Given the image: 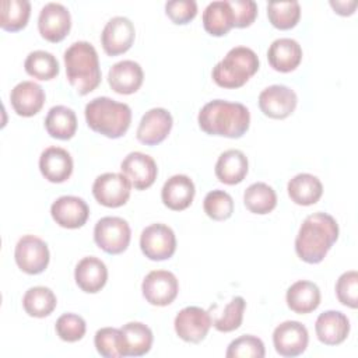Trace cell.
Returning a JSON list of instances; mask_svg holds the SVG:
<instances>
[{"label": "cell", "instance_id": "cell-1", "mask_svg": "<svg viewBox=\"0 0 358 358\" xmlns=\"http://www.w3.org/2000/svg\"><path fill=\"white\" fill-rule=\"evenodd\" d=\"M338 238V224L327 213L308 215L295 238V252L309 264L320 263Z\"/></svg>", "mask_w": 358, "mask_h": 358}, {"label": "cell", "instance_id": "cell-23", "mask_svg": "<svg viewBox=\"0 0 358 358\" xmlns=\"http://www.w3.org/2000/svg\"><path fill=\"white\" fill-rule=\"evenodd\" d=\"M194 183L186 175H173L162 186V203L173 211L186 210L194 199Z\"/></svg>", "mask_w": 358, "mask_h": 358}, {"label": "cell", "instance_id": "cell-29", "mask_svg": "<svg viewBox=\"0 0 358 358\" xmlns=\"http://www.w3.org/2000/svg\"><path fill=\"white\" fill-rule=\"evenodd\" d=\"M124 357L145 355L152 345V331L141 322H129L122 326Z\"/></svg>", "mask_w": 358, "mask_h": 358}, {"label": "cell", "instance_id": "cell-15", "mask_svg": "<svg viewBox=\"0 0 358 358\" xmlns=\"http://www.w3.org/2000/svg\"><path fill=\"white\" fill-rule=\"evenodd\" d=\"M136 38L133 22L126 17L110 18L101 34V43L108 56H117L127 52Z\"/></svg>", "mask_w": 358, "mask_h": 358}, {"label": "cell", "instance_id": "cell-35", "mask_svg": "<svg viewBox=\"0 0 358 358\" xmlns=\"http://www.w3.org/2000/svg\"><path fill=\"white\" fill-rule=\"evenodd\" d=\"M25 71L38 80H52L59 74V62L57 59L46 50H34L31 52L24 62Z\"/></svg>", "mask_w": 358, "mask_h": 358}, {"label": "cell", "instance_id": "cell-44", "mask_svg": "<svg viewBox=\"0 0 358 358\" xmlns=\"http://www.w3.org/2000/svg\"><path fill=\"white\" fill-rule=\"evenodd\" d=\"M235 28L250 27L257 17V4L253 0H228Z\"/></svg>", "mask_w": 358, "mask_h": 358}, {"label": "cell", "instance_id": "cell-25", "mask_svg": "<svg viewBox=\"0 0 358 358\" xmlns=\"http://www.w3.org/2000/svg\"><path fill=\"white\" fill-rule=\"evenodd\" d=\"M267 59L275 71L289 73L299 66L302 60V48L295 39L280 38L270 45Z\"/></svg>", "mask_w": 358, "mask_h": 358}, {"label": "cell", "instance_id": "cell-32", "mask_svg": "<svg viewBox=\"0 0 358 358\" xmlns=\"http://www.w3.org/2000/svg\"><path fill=\"white\" fill-rule=\"evenodd\" d=\"M57 305L56 295L48 287H32L22 296V308L32 317L49 316Z\"/></svg>", "mask_w": 358, "mask_h": 358}, {"label": "cell", "instance_id": "cell-19", "mask_svg": "<svg viewBox=\"0 0 358 358\" xmlns=\"http://www.w3.org/2000/svg\"><path fill=\"white\" fill-rule=\"evenodd\" d=\"M39 171L52 183L66 182L73 173V158L62 147H48L39 157Z\"/></svg>", "mask_w": 358, "mask_h": 358}, {"label": "cell", "instance_id": "cell-9", "mask_svg": "<svg viewBox=\"0 0 358 358\" xmlns=\"http://www.w3.org/2000/svg\"><path fill=\"white\" fill-rule=\"evenodd\" d=\"M14 259L20 270L35 275L48 267L50 255L45 241L34 235H24L15 245Z\"/></svg>", "mask_w": 358, "mask_h": 358}, {"label": "cell", "instance_id": "cell-5", "mask_svg": "<svg viewBox=\"0 0 358 358\" xmlns=\"http://www.w3.org/2000/svg\"><path fill=\"white\" fill-rule=\"evenodd\" d=\"M259 70L257 55L246 46L232 48L213 69V80L222 88H239L245 85Z\"/></svg>", "mask_w": 358, "mask_h": 358}, {"label": "cell", "instance_id": "cell-30", "mask_svg": "<svg viewBox=\"0 0 358 358\" xmlns=\"http://www.w3.org/2000/svg\"><path fill=\"white\" fill-rule=\"evenodd\" d=\"M45 129L53 138L70 140L77 131V116L73 109L56 105L49 109L45 117Z\"/></svg>", "mask_w": 358, "mask_h": 358}, {"label": "cell", "instance_id": "cell-11", "mask_svg": "<svg viewBox=\"0 0 358 358\" xmlns=\"http://www.w3.org/2000/svg\"><path fill=\"white\" fill-rule=\"evenodd\" d=\"M141 291L148 303L154 306H166L175 301L179 291V282L171 271L152 270L144 277Z\"/></svg>", "mask_w": 358, "mask_h": 358}, {"label": "cell", "instance_id": "cell-12", "mask_svg": "<svg viewBox=\"0 0 358 358\" xmlns=\"http://www.w3.org/2000/svg\"><path fill=\"white\" fill-rule=\"evenodd\" d=\"M308 343V329L296 320L282 322L273 331V344L281 357L292 358L301 355L305 352Z\"/></svg>", "mask_w": 358, "mask_h": 358}, {"label": "cell", "instance_id": "cell-38", "mask_svg": "<svg viewBox=\"0 0 358 358\" xmlns=\"http://www.w3.org/2000/svg\"><path fill=\"white\" fill-rule=\"evenodd\" d=\"M94 344L99 355L105 358H120L123 352V336L120 329L102 327L95 333Z\"/></svg>", "mask_w": 358, "mask_h": 358}, {"label": "cell", "instance_id": "cell-13", "mask_svg": "<svg viewBox=\"0 0 358 358\" xmlns=\"http://www.w3.org/2000/svg\"><path fill=\"white\" fill-rule=\"evenodd\" d=\"M71 28L70 11L60 3H48L41 8L38 29L43 39L52 43L63 41Z\"/></svg>", "mask_w": 358, "mask_h": 358}, {"label": "cell", "instance_id": "cell-24", "mask_svg": "<svg viewBox=\"0 0 358 358\" xmlns=\"http://www.w3.org/2000/svg\"><path fill=\"white\" fill-rule=\"evenodd\" d=\"M74 278L81 291L95 294L105 287L108 281V268L101 259L88 256L77 263Z\"/></svg>", "mask_w": 358, "mask_h": 358}, {"label": "cell", "instance_id": "cell-20", "mask_svg": "<svg viewBox=\"0 0 358 358\" xmlns=\"http://www.w3.org/2000/svg\"><path fill=\"white\" fill-rule=\"evenodd\" d=\"M10 102L17 115L31 117L36 115L45 103L43 88L34 81H21L11 90Z\"/></svg>", "mask_w": 358, "mask_h": 358}, {"label": "cell", "instance_id": "cell-28", "mask_svg": "<svg viewBox=\"0 0 358 358\" xmlns=\"http://www.w3.org/2000/svg\"><path fill=\"white\" fill-rule=\"evenodd\" d=\"M291 201L298 206H312L323 194L322 182L310 173H298L287 185Z\"/></svg>", "mask_w": 358, "mask_h": 358}, {"label": "cell", "instance_id": "cell-8", "mask_svg": "<svg viewBox=\"0 0 358 358\" xmlns=\"http://www.w3.org/2000/svg\"><path fill=\"white\" fill-rule=\"evenodd\" d=\"M131 183L123 173L106 172L99 175L92 185L95 200L109 208L124 206L130 197Z\"/></svg>", "mask_w": 358, "mask_h": 358}, {"label": "cell", "instance_id": "cell-34", "mask_svg": "<svg viewBox=\"0 0 358 358\" xmlns=\"http://www.w3.org/2000/svg\"><path fill=\"white\" fill-rule=\"evenodd\" d=\"M31 15L28 0H3L0 11V27L8 32H17L27 27Z\"/></svg>", "mask_w": 358, "mask_h": 358}, {"label": "cell", "instance_id": "cell-45", "mask_svg": "<svg viewBox=\"0 0 358 358\" xmlns=\"http://www.w3.org/2000/svg\"><path fill=\"white\" fill-rule=\"evenodd\" d=\"M330 6L334 8V11L340 15H351L355 11L357 1L348 0V1H340V0H330Z\"/></svg>", "mask_w": 358, "mask_h": 358}, {"label": "cell", "instance_id": "cell-42", "mask_svg": "<svg viewBox=\"0 0 358 358\" xmlns=\"http://www.w3.org/2000/svg\"><path fill=\"white\" fill-rule=\"evenodd\" d=\"M336 295L337 299L352 309L358 306V273L350 270L343 273L336 282Z\"/></svg>", "mask_w": 358, "mask_h": 358}, {"label": "cell", "instance_id": "cell-6", "mask_svg": "<svg viewBox=\"0 0 358 358\" xmlns=\"http://www.w3.org/2000/svg\"><path fill=\"white\" fill-rule=\"evenodd\" d=\"M131 238L130 225L120 217H103L94 228V241L99 249L109 255L123 253Z\"/></svg>", "mask_w": 358, "mask_h": 358}, {"label": "cell", "instance_id": "cell-33", "mask_svg": "<svg viewBox=\"0 0 358 358\" xmlns=\"http://www.w3.org/2000/svg\"><path fill=\"white\" fill-rule=\"evenodd\" d=\"M243 203L253 214H268L277 206V194L271 186L263 182L252 183L243 193Z\"/></svg>", "mask_w": 358, "mask_h": 358}, {"label": "cell", "instance_id": "cell-31", "mask_svg": "<svg viewBox=\"0 0 358 358\" xmlns=\"http://www.w3.org/2000/svg\"><path fill=\"white\" fill-rule=\"evenodd\" d=\"M203 27L213 36H222L234 28V15L228 0L211 1L203 11Z\"/></svg>", "mask_w": 358, "mask_h": 358}, {"label": "cell", "instance_id": "cell-26", "mask_svg": "<svg viewBox=\"0 0 358 358\" xmlns=\"http://www.w3.org/2000/svg\"><path fill=\"white\" fill-rule=\"evenodd\" d=\"M285 301L292 312L306 315L320 305V289L312 281L299 280L287 289Z\"/></svg>", "mask_w": 358, "mask_h": 358}, {"label": "cell", "instance_id": "cell-43", "mask_svg": "<svg viewBox=\"0 0 358 358\" xmlns=\"http://www.w3.org/2000/svg\"><path fill=\"white\" fill-rule=\"evenodd\" d=\"M165 13L173 24L183 25L196 17L197 3L194 0H172L165 4Z\"/></svg>", "mask_w": 358, "mask_h": 358}, {"label": "cell", "instance_id": "cell-40", "mask_svg": "<svg viewBox=\"0 0 358 358\" xmlns=\"http://www.w3.org/2000/svg\"><path fill=\"white\" fill-rule=\"evenodd\" d=\"M266 355L263 341L252 334H243L234 341L227 348V358H263Z\"/></svg>", "mask_w": 358, "mask_h": 358}, {"label": "cell", "instance_id": "cell-14", "mask_svg": "<svg viewBox=\"0 0 358 358\" xmlns=\"http://www.w3.org/2000/svg\"><path fill=\"white\" fill-rule=\"evenodd\" d=\"M296 94L287 85L274 84L264 88L259 95L260 110L271 119H285L296 108Z\"/></svg>", "mask_w": 358, "mask_h": 358}, {"label": "cell", "instance_id": "cell-37", "mask_svg": "<svg viewBox=\"0 0 358 358\" xmlns=\"http://www.w3.org/2000/svg\"><path fill=\"white\" fill-rule=\"evenodd\" d=\"M246 302L242 296H234L220 312L213 316V326L222 333H229L242 324Z\"/></svg>", "mask_w": 358, "mask_h": 358}, {"label": "cell", "instance_id": "cell-7", "mask_svg": "<svg viewBox=\"0 0 358 358\" xmlns=\"http://www.w3.org/2000/svg\"><path fill=\"white\" fill-rule=\"evenodd\" d=\"M140 248L143 255L150 260H166L176 250L175 232L165 224H151L140 235Z\"/></svg>", "mask_w": 358, "mask_h": 358}, {"label": "cell", "instance_id": "cell-18", "mask_svg": "<svg viewBox=\"0 0 358 358\" xmlns=\"http://www.w3.org/2000/svg\"><path fill=\"white\" fill-rule=\"evenodd\" d=\"M52 218L57 225L67 229L81 228L90 215L88 204L77 196H62L50 207Z\"/></svg>", "mask_w": 358, "mask_h": 358}, {"label": "cell", "instance_id": "cell-27", "mask_svg": "<svg viewBox=\"0 0 358 358\" xmlns=\"http://www.w3.org/2000/svg\"><path fill=\"white\" fill-rule=\"evenodd\" d=\"M249 162L246 155L239 150L224 151L215 164V176L225 185H238L248 175Z\"/></svg>", "mask_w": 358, "mask_h": 358}, {"label": "cell", "instance_id": "cell-3", "mask_svg": "<svg viewBox=\"0 0 358 358\" xmlns=\"http://www.w3.org/2000/svg\"><path fill=\"white\" fill-rule=\"evenodd\" d=\"M66 76L71 87L87 95L101 83V67L95 48L85 41L71 43L64 52Z\"/></svg>", "mask_w": 358, "mask_h": 358}, {"label": "cell", "instance_id": "cell-17", "mask_svg": "<svg viewBox=\"0 0 358 358\" xmlns=\"http://www.w3.org/2000/svg\"><path fill=\"white\" fill-rule=\"evenodd\" d=\"M172 124V115L166 109L152 108L143 115L137 127L136 137L145 145H157L168 137Z\"/></svg>", "mask_w": 358, "mask_h": 358}, {"label": "cell", "instance_id": "cell-41", "mask_svg": "<svg viewBox=\"0 0 358 358\" xmlns=\"http://www.w3.org/2000/svg\"><path fill=\"white\" fill-rule=\"evenodd\" d=\"M55 329L60 340L67 343H76L84 337L87 331V324L80 315L63 313L56 320Z\"/></svg>", "mask_w": 358, "mask_h": 358}, {"label": "cell", "instance_id": "cell-22", "mask_svg": "<svg viewBox=\"0 0 358 358\" xmlns=\"http://www.w3.org/2000/svg\"><path fill=\"white\" fill-rule=\"evenodd\" d=\"M315 330L324 345H338L350 333V320L338 310H326L317 316Z\"/></svg>", "mask_w": 358, "mask_h": 358}, {"label": "cell", "instance_id": "cell-39", "mask_svg": "<svg viewBox=\"0 0 358 358\" xmlns=\"http://www.w3.org/2000/svg\"><path fill=\"white\" fill-rule=\"evenodd\" d=\"M203 208L208 218L214 221H225L234 213V200L229 193L215 189L206 194Z\"/></svg>", "mask_w": 358, "mask_h": 358}, {"label": "cell", "instance_id": "cell-10", "mask_svg": "<svg viewBox=\"0 0 358 358\" xmlns=\"http://www.w3.org/2000/svg\"><path fill=\"white\" fill-rule=\"evenodd\" d=\"M213 324L208 310L199 306H186L175 316V331L186 343L197 344L206 338Z\"/></svg>", "mask_w": 358, "mask_h": 358}, {"label": "cell", "instance_id": "cell-2", "mask_svg": "<svg viewBox=\"0 0 358 358\" xmlns=\"http://www.w3.org/2000/svg\"><path fill=\"white\" fill-rule=\"evenodd\" d=\"M197 122L210 136L239 138L249 129L250 113L243 103L214 99L200 109Z\"/></svg>", "mask_w": 358, "mask_h": 358}, {"label": "cell", "instance_id": "cell-4", "mask_svg": "<svg viewBox=\"0 0 358 358\" xmlns=\"http://www.w3.org/2000/svg\"><path fill=\"white\" fill-rule=\"evenodd\" d=\"M85 120L91 130L109 138L122 137L130 127L131 109L127 103L98 96L85 105Z\"/></svg>", "mask_w": 358, "mask_h": 358}, {"label": "cell", "instance_id": "cell-21", "mask_svg": "<svg viewBox=\"0 0 358 358\" xmlns=\"http://www.w3.org/2000/svg\"><path fill=\"white\" fill-rule=\"evenodd\" d=\"M144 73L141 66L133 60H122L115 63L108 73L110 88L122 95L134 94L143 84Z\"/></svg>", "mask_w": 358, "mask_h": 358}, {"label": "cell", "instance_id": "cell-36", "mask_svg": "<svg viewBox=\"0 0 358 358\" xmlns=\"http://www.w3.org/2000/svg\"><path fill=\"white\" fill-rule=\"evenodd\" d=\"M267 17L277 29L294 28L301 17V6L298 1H271L267 4Z\"/></svg>", "mask_w": 358, "mask_h": 358}, {"label": "cell", "instance_id": "cell-16", "mask_svg": "<svg viewBox=\"0 0 358 358\" xmlns=\"http://www.w3.org/2000/svg\"><path fill=\"white\" fill-rule=\"evenodd\" d=\"M120 171L136 190H145L152 186L158 173L154 158L140 151L127 154L120 164Z\"/></svg>", "mask_w": 358, "mask_h": 358}]
</instances>
